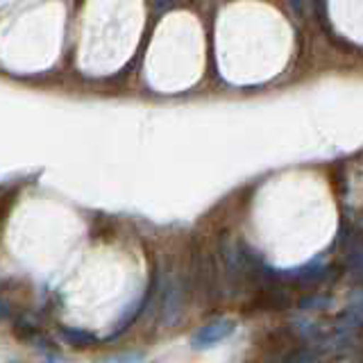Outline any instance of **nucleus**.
Here are the masks:
<instances>
[{"label": "nucleus", "mask_w": 363, "mask_h": 363, "mask_svg": "<svg viewBox=\"0 0 363 363\" xmlns=\"http://www.w3.org/2000/svg\"><path fill=\"white\" fill-rule=\"evenodd\" d=\"M236 329V323L234 320H227V318H218V320H213L209 325L200 327L196 334L191 338V345L196 350H204V347H213L223 343L225 338H230Z\"/></svg>", "instance_id": "obj_1"}, {"label": "nucleus", "mask_w": 363, "mask_h": 363, "mask_svg": "<svg viewBox=\"0 0 363 363\" xmlns=\"http://www.w3.org/2000/svg\"><path fill=\"white\" fill-rule=\"evenodd\" d=\"M182 313V295L179 286L173 279H166L164 291H162V323L173 325Z\"/></svg>", "instance_id": "obj_2"}, {"label": "nucleus", "mask_w": 363, "mask_h": 363, "mask_svg": "<svg viewBox=\"0 0 363 363\" xmlns=\"http://www.w3.org/2000/svg\"><path fill=\"white\" fill-rule=\"evenodd\" d=\"M361 325H363V293H357L347 304V309L343 311V315H340V320L336 323V332L352 334Z\"/></svg>", "instance_id": "obj_3"}, {"label": "nucleus", "mask_w": 363, "mask_h": 363, "mask_svg": "<svg viewBox=\"0 0 363 363\" xmlns=\"http://www.w3.org/2000/svg\"><path fill=\"white\" fill-rule=\"evenodd\" d=\"M62 336L68 345H75V347H84L94 343V334L84 332V329H73V327H64L62 329Z\"/></svg>", "instance_id": "obj_4"}, {"label": "nucleus", "mask_w": 363, "mask_h": 363, "mask_svg": "<svg viewBox=\"0 0 363 363\" xmlns=\"http://www.w3.org/2000/svg\"><path fill=\"white\" fill-rule=\"evenodd\" d=\"M347 268L352 275L363 277V245H352L347 250Z\"/></svg>", "instance_id": "obj_5"}, {"label": "nucleus", "mask_w": 363, "mask_h": 363, "mask_svg": "<svg viewBox=\"0 0 363 363\" xmlns=\"http://www.w3.org/2000/svg\"><path fill=\"white\" fill-rule=\"evenodd\" d=\"M9 363H18V361H9Z\"/></svg>", "instance_id": "obj_6"}]
</instances>
